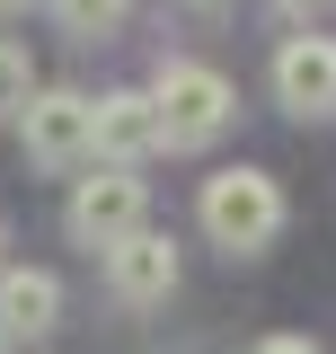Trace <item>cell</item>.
Wrapping results in <instances>:
<instances>
[{"label": "cell", "mask_w": 336, "mask_h": 354, "mask_svg": "<svg viewBox=\"0 0 336 354\" xmlns=\"http://www.w3.org/2000/svg\"><path fill=\"white\" fill-rule=\"evenodd\" d=\"M0 9H27V0H0Z\"/></svg>", "instance_id": "cell-12"}, {"label": "cell", "mask_w": 336, "mask_h": 354, "mask_svg": "<svg viewBox=\"0 0 336 354\" xmlns=\"http://www.w3.org/2000/svg\"><path fill=\"white\" fill-rule=\"evenodd\" d=\"M124 9L133 0H53V18H62V27H71V36H115V27H124Z\"/></svg>", "instance_id": "cell-9"}, {"label": "cell", "mask_w": 336, "mask_h": 354, "mask_svg": "<svg viewBox=\"0 0 336 354\" xmlns=\"http://www.w3.org/2000/svg\"><path fill=\"white\" fill-rule=\"evenodd\" d=\"M27 97H36V71H27V44L0 36V115H27Z\"/></svg>", "instance_id": "cell-10"}, {"label": "cell", "mask_w": 336, "mask_h": 354, "mask_svg": "<svg viewBox=\"0 0 336 354\" xmlns=\"http://www.w3.org/2000/svg\"><path fill=\"white\" fill-rule=\"evenodd\" d=\"M195 9H221V0H195Z\"/></svg>", "instance_id": "cell-14"}, {"label": "cell", "mask_w": 336, "mask_h": 354, "mask_svg": "<svg viewBox=\"0 0 336 354\" xmlns=\"http://www.w3.org/2000/svg\"><path fill=\"white\" fill-rule=\"evenodd\" d=\"M142 213H151V186H142V177L133 169H97V177H80V186H71V239H80V248H97V257H106V248H124L133 230H142Z\"/></svg>", "instance_id": "cell-4"}, {"label": "cell", "mask_w": 336, "mask_h": 354, "mask_svg": "<svg viewBox=\"0 0 336 354\" xmlns=\"http://www.w3.org/2000/svg\"><path fill=\"white\" fill-rule=\"evenodd\" d=\"M97 151H106V169H142L151 151H168L151 88H106L97 97Z\"/></svg>", "instance_id": "cell-7"}, {"label": "cell", "mask_w": 336, "mask_h": 354, "mask_svg": "<svg viewBox=\"0 0 336 354\" xmlns=\"http://www.w3.org/2000/svg\"><path fill=\"white\" fill-rule=\"evenodd\" d=\"M256 354H319V337H265Z\"/></svg>", "instance_id": "cell-11"}, {"label": "cell", "mask_w": 336, "mask_h": 354, "mask_svg": "<svg viewBox=\"0 0 336 354\" xmlns=\"http://www.w3.org/2000/svg\"><path fill=\"white\" fill-rule=\"evenodd\" d=\"M204 239L212 248H230V257H256L274 230H283V186L265 169H212L204 177Z\"/></svg>", "instance_id": "cell-2"}, {"label": "cell", "mask_w": 336, "mask_h": 354, "mask_svg": "<svg viewBox=\"0 0 336 354\" xmlns=\"http://www.w3.org/2000/svg\"><path fill=\"white\" fill-rule=\"evenodd\" d=\"M106 292L124 310H151L177 292V239H160V230H133L124 248H106Z\"/></svg>", "instance_id": "cell-6"}, {"label": "cell", "mask_w": 336, "mask_h": 354, "mask_svg": "<svg viewBox=\"0 0 336 354\" xmlns=\"http://www.w3.org/2000/svg\"><path fill=\"white\" fill-rule=\"evenodd\" d=\"M151 106H160L168 151H204V142H221V133H230V115H239L230 80H221L212 62H186V53H168L160 71H151Z\"/></svg>", "instance_id": "cell-1"}, {"label": "cell", "mask_w": 336, "mask_h": 354, "mask_svg": "<svg viewBox=\"0 0 336 354\" xmlns=\"http://www.w3.org/2000/svg\"><path fill=\"white\" fill-rule=\"evenodd\" d=\"M274 106L301 124L336 115V36H292L274 53Z\"/></svg>", "instance_id": "cell-5"}, {"label": "cell", "mask_w": 336, "mask_h": 354, "mask_svg": "<svg viewBox=\"0 0 336 354\" xmlns=\"http://www.w3.org/2000/svg\"><path fill=\"white\" fill-rule=\"evenodd\" d=\"M0 354H9V337H0Z\"/></svg>", "instance_id": "cell-15"}, {"label": "cell", "mask_w": 336, "mask_h": 354, "mask_svg": "<svg viewBox=\"0 0 336 354\" xmlns=\"http://www.w3.org/2000/svg\"><path fill=\"white\" fill-rule=\"evenodd\" d=\"M18 133H27V160L62 177V169H80V160H97V97H80V88H44V97H27Z\"/></svg>", "instance_id": "cell-3"}, {"label": "cell", "mask_w": 336, "mask_h": 354, "mask_svg": "<svg viewBox=\"0 0 336 354\" xmlns=\"http://www.w3.org/2000/svg\"><path fill=\"white\" fill-rule=\"evenodd\" d=\"M0 248H9V230H0ZM0 266H9V257H0Z\"/></svg>", "instance_id": "cell-13"}, {"label": "cell", "mask_w": 336, "mask_h": 354, "mask_svg": "<svg viewBox=\"0 0 336 354\" xmlns=\"http://www.w3.org/2000/svg\"><path fill=\"white\" fill-rule=\"evenodd\" d=\"M53 319H62V283L44 274V266H0V337H53Z\"/></svg>", "instance_id": "cell-8"}]
</instances>
